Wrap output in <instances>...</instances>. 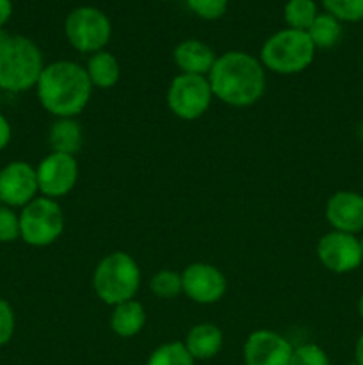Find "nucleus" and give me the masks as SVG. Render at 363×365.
Returning <instances> with one entry per match:
<instances>
[{
    "mask_svg": "<svg viewBox=\"0 0 363 365\" xmlns=\"http://www.w3.org/2000/svg\"><path fill=\"white\" fill-rule=\"evenodd\" d=\"M214 98L230 107H251L265 93V68L258 57L242 50H230L217 56L206 75Z\"/></svg>",
    "mask_w": 363,
    "mask_h": 365,
    "instance_id": "f257e3e1",
    "label": "nucleus"
},
{
    "mask_svg": "<svg viewBox=\"0 0 363 365\" xmlns=\"http://www.w3.org/2000/svg\"><path fill=\"white\" fill-rule=\"evenodd\" d=\"M93 89L85 66L75 61L45 64L36 84L39 103L53 118H77L88 107Z\"/></svg>",
    "mask_w": 363,
    "mask_h": 365,
    "instance_id": "f03ea898",
    "label": "nucleus"
},
{
    "mask_svg": "<svg viewBox=\"0 0 363 365\" xmlns=\"http://www.w3.org/2000/svg\"><path fill=\"white\" fill-rule=\"evenodd\" d=\"M45 68L43 53L32 39L9 36L0 45V89L23 93L36 88Z\"/></svg>",
    "mask_w": 363,
    "mask_h": 365,
    "instance_id": "7ed1b4c3",
    "label": "nucleus"
},
{
    "mask_svg": "<svg viewBox=\"0 0 363 365\" xmlns=\"http://www.w3.org/2000/svg\"><path fill=\"white\" fill-rule=\"evenodd\" d=\"M91 284L95 294L105 305H120L135 299L141 287V267L130 253L112 252L96 264Z\"/></svg>",
    "mask_w": 363,
    "mask_h": 365,
    "instance_id": "20e7f679",
    "label": "nucleus"
},
{
    "mask_svg": "<svg viewBox=\"0 0 363 365\" xmlns=\"http://www.w3.org/2000/svg\"><path fill=\"white\" fill-rule=\"evenodd\" d=\"M317 48L308 32L281 29L274 32L260 48V63L265 71L278 75H295L305 71L315 59Z\"/></svg>",
    "mask_w": 363,
    "mask_h": 365,
    "instance_id": "39448f33",
    "label": "nucleus"
},
{
    "mask_svg": "<svg viewBox=\"0 0 363 365\" xmlns=\"http://www.w3.org/2000/svg\"><path fill=\"white\" fill-rule=\"evenodd\" d=\"M20 239L32 248H46L64 234L63 207L57 200L39 195L20 209Z\"/></svg>",
    "mask_w": 363,
    "mask_h": 365,
    "instance_id": "423d86ee",
    "label": "nucleus"
},
{
    "mask_svg": "<svg viewBox=\"0 0 363 365\" xmlns=\"http://www.w3.org/2000/svg\"><path fill=\"white\" fill-rule=\"evenodd\" d=\"M64 34L77 52L91 56L105 50L112 38V24L103 11L93 6H80L66 16Z\"/></svg>",
    "mask_w": 363,
    "mask_h": 365,
    "instance_id": "0eeeda50",
    "label": "nucleus"
},
{
    "mask_svg": "<svg viewBox=\"0 0 363 365\" xmlns=\"http://www.w3.org/2000/svg\"><path fill=\"white\" fill-rule=\"evenodd\" d=\"M214 93L203 75L178 73L167 88L166 102L171 113L184 121L199 120L209 113Z\"/></svg>",
    "mask_w": 363,
    "mask_h": 365,
    "instance_id": "6e6552de",
    "label": "nucleus"
},
{
    "mask_svg": "<svg viewBox=\"0 0 363 365\" xmlns=\"http://www.w3.org/2000/svg\"><path fill=\"white\" fill-rule=\"evenodd\" d=\"M36 175H38L39 195L57 200L73 191L80 177V170L75 155L50 152L39 160L36 166Z\"/></svg>",
    "mask_w": 363,
    "mask_h": 365,
    "instance_id": "1a4fd4ad",
    "label": "nucleus"
},
{
    "mask_svg": "<svg viewBox=\"0 0 363 365\" xmlns=\"http://www.w3.org/2000/svg\"><path fill=\"white\" fill-rule=\"evenodd\" d=\"M315 253L324 269L335 274L352 273L363 264L359 239L345 232L331 230L324 234L317 242Z\"/></svg>",
    "mask_w": 363,
    "mask_h": 365,
    "instance_id": "9d476101",
    "label": "nucleus"
},
{
    "mask_svg": "<svg viewBox=\"0 0 363 365\" xmlns=\"http://www.w3.org/2000/svg\"><path fill=\"white\" fill-rule=\"evenodd\" d=\"M184 294L198 305H214L224 298L228 280L223 271L209 262H192L182 271Z\"/></svg>",
    "mask_w": 363,
    "mask_h": 365,
    "instance_id": "9b49d317",
    "label": "nucleus"
},
{
    "mask_svg": "<svg viewBox=\"0 0 363 365\" xmlns=\"http://www.w3.org/2000/svg\"><path fill=\"white\" fill-rule=\"evenodd\" d=\"M39 196L36 166L13 160L0 170V203L11 209H23Z\"/></svg>",
    "mask_w": 363,
    "mask_h": 365,
    "instance_id": "f8f14e48",
    "label": "nucleus"
},
{
    "mask_svg": "<svg viewBox=\"0 0 363 365\" xmlns=\"http://www.w3.org/2000/svg\"><path fill=\"white\" fill-rule=\"evenodd\" d=\"M294 346L273 330H255L248 335L242 348L244 365H290Z\"/></svg>",
    "mask_w": 363,
    "mask_h": 365,
    "instance_id": "ddd939ff",
    "label": "nucleus"
},
{
    "mask_svg": "<svg viewBox=\"0 0 363 365\" xmlns=\"http://www.w3.org/2000/svg\"><path fill=\"white\" fill-rule=\"evenodd\" d=\"M331 230L358 235L363 232V195L356 191H337L327 198L324 209Z\"/></svg>",
    "mask_w": 363,
    "mask_h": 365,
    "instance_id": "4468645a",
    "label": "nucleus"
},
{
    "mask_svg": "<svg viewBox=\"0 0 363 365\" xmlns=\"http://www.w3.org/2000/svg\"><path fill=\"white\" fill-rule=\"evenodd\" d=\"M216 59L217 53L214 52L212 46L206 45L201 39H185V41L178 43L173 50V61L180 73L206 77Z\"/></svg>",
    "mask_w": 363,
    "mask_h": 365,
    "instance_id": "2eb2a0df",
    "label": "nucleus"
},
{
    "mask_svg": "<svg viewBox=\"0 0 363 365\" xmlns=\"http://www.w3.org/2000/svg\"><path fill=\"white\" fill-rule=\"evenodd\" d=\"M184 346L196 362L216 359L224 346V334L217 324L198 323L187 331Z\"/></svg>",
    "mask_w": 363,
    "mask_h": 365,
    "instance_id": "dca6fc26",
    "label": "nucleus"
},
{
    "mask_svg": "<svg viewBox=\"0 0 363 365\" xmlns=\"http://www.w3.org/2000/svg\"><path fill=\"white\" fill-rule=\"evenodd\" d=\"M109 327L117 337L132 339L146 327V309L137 299H128L112 307L109 317Z\"/></svg>",
    "mask_w": 363,
    "mask_h": 365,
    "instance_id": "f3484780",
    "label": "nucleus"
},
{
    "mask_svg": "<svg viewBox=\"0 0 363 365\" xmlns=\"http://www.w3.org/2000/svg\"><path fill=\"white\" fill-rule=\"evenodd\" d=\"M48 143L52 152L77 155L84 145V134L77 118H57L50 127Z\"/></svg>",
    "mask_w": 363,
    "mask_h": 365,
    "instance_id": "a211bd4d",
    "label": "nucleus"
},
{
    "mask_svg": "<svg viewBox=\"0 0 363 365\" xmlns=\"http://www.w3.org/2000/svg\"><path fill=\"white\" fill-rule=\"evenodd\" d=\"M85 71L96 89H112L121 78V66L116 56L107 50L91 53L85 64Z\"/></svg>",
    "mask_w": 363,
    "mask_h": 365,
    "instance_id": "6ab92c4d",
    "label": "nucleus"
},
{
    "mask_svg": "<svg viewBox=\"0 0 363 365\" xmlns=\"http://www.w3.org/2000/svg\"><path fill=\"white\" fill-rule=\"evenodd\" d=\"M306 32L315 48H333L342 38V21L330 13H319Z\"/></svg>",
    "mask_w": 363,
    "mask_h": 365,
    "instance_id": "aec40b11",
    "label": "nucleus"
},
{
    "mask_svg": "<svg viewBox=\"0 0 363 365\" xmlns=\"http://www.w3.org/2000/svg\"><path fill=\"white\" fill-rule=\"evenodd\" d=\"M317 6L313 0H288L283 7V18L288 29L306 32L317 18Z\"/></svg>",
    "mask_w": 363,
    "mask_h": 365,
    "instance_id": "412c9836",
    "label": "nucleus"
},
{
    "mask_svg": "<svg viewBox=\"0 0 363 365\" xmlns=\"http://www.w3.org/2000/svg\"><path fill=\"white\" fill-rule=\"evenodd\" d=\"M146 365H196V360L189 355L184 342L171 341L157 346L149 353Z\"/></svg>",
    "mask_w": 363,
    "mask_h": 365,
    "instance_id": "4be33fe9",
    "label": "nucleus"
},
{
    "mask_svg": "<svg viewBox=\"0 0 363 365\" xmlns=\"http://www.w3.org/2000/svg\"><path fill=\"white\" fill-rule=\"evenodd\" d=\"M149 291L159 299H174L184 294L182 273L173 269H160L149 280Z\"/></svg>",
    "mask_w": 363,
    "mask_h": 365,
    "instance_id": "5701e85b",
    "label": "nucleus"
},
{
    "mask_svg": "<svg viewBox=\"0 0 363 365\" xmlns=\"http://www.w3.org/2000/svg\"><path fill=\"white\" fill-rule=\"evenodd\" d=\"M322 6L338 21L356 24L363 20V0H322Z\"/></svg>",
    "mask_w": 363,
    "mask_h": 365,
    "instance_id": "b1692460",
    "label": "nucleus"
},
{
    "mask_svg": "<svg viewBox=\"0 0 363 365\" xmlns=\"http://www.w3.org/2000/svg\"><path fill=\"white\" fill-rule=\"evenodd\" d=\"M290 365H331L327 353L319 344L306 342L295 346L292 351Z\"/></svg>",
    "mask_w": 363,
    "mask_h": 365,
    "instance_id": "393cba45",
    "label": "nucleus"
},
{
    "mask_svg": "<svg viewBox=\"0 0 363 365\" xmlns=\"http://www.w3.org/2000/svg\"><path fill=\"white\" fill-rule=\"evenodd\" d=\"M20 239V214L14 209L0 205V242L9 245Z\"/></svg>",
    "mask_w": 363,
    "mask_h": 365,
    "instance_id": "a878e982",
    "label": "nucleus"
},
{
    "mask_svg": "<svg viewBox=\"0 0 363 365\" xmlns=\"http://www.w3.org/2000/svg\"><path fill=\"white\" fill-rule=\"evenodd\" d=\"M189 9L203 20H219L228 9V0H185Z\"/></svg>",
    "mask_w": 363,
    "mask_h": 365,
    "instance_id": "bb28decb",
    "label": "nucleus"
},
{
    "mask_svg": "<svg viewBox=\"0 0 363 365\" xmlns=\"http://www.w3.org/2000/svg\"><path fill=\"white\" fill-rule=\"evenodd\" d=\"M16 330V316L9 302L0 298V348L7 346L14 337Z\"/></svg>",
    "mask_w": 363,
    "mask_h": 365,
    "instance_id": "cd10ccee",
    "label": "nucleus"
},
{
    "mask_svg": "<svg viewBox=\"0 0 363 365\" xmlns=\"http://www.w3.org/2000/svg\"><path fill=\"white\" fill-rule=\"evenodd\" d=\"M11 138H13V128H11L9 120L0 113V152L9 146Z\"/></svg>",
    "mask_w": 363,
    "mask_h": 365,
    "instance_id": "c85d7f7f",
    "label": "nucleus"
},
{
    "mask_svg": "<svg viewBox=\"0 0 363 365\" xmlns=\"http://www.w3.org/2000/svg\"><path fill=\"white\" fill-rule=\"evenodd\" d=\"M11 14H13V4H11V0H0V29L9 21Z\"/></svg>",
    "mask_w": 363,
    "mask_h": 365,
    "instance_id": "c756f323",
    "label": "nucleus"
},
{
    "mask_svg": "<svg viewBox=\"0 0 363 365\" xmlns=\"http://www.w3.org/2000/svg\"><path fill=\"white\" fill-rule=\"evenodd\" d=\"M354 362L358 365H363V331L359 334L358 341L354 346Z\"/></svg>",
    "mask_w": 363,
    "mask_h": 365,
    "instance_id": "7c9ffc66",
    "label": "nucleus"
},
{
    "mask_svg": "<svg viewBox=\"0 0 363 365\" xmlns=\"http://www.w3.org/2000/svg\"><path fill=\"white\" fill-rule=\"evenodd\" d=\"M356 310H358V316H359V319L363 321V294L359 296V298H358V305H356Z\"/></svg>",
    "mask_w": 363,
    "mask_h": 365,
    "instance_id": "2f4dec72",
    "label": "nucleus"
},
{
    "mask_svg": "<svg viewBox=\"0 0 363 365\" xmlns=\"http://www.w3.org/2000/svg\"><path fill=\"white\" fill-rule=\"evenodd\" d=\"M358 135H359V139H362V141H363V121H362V123H359V127H358Z\"/></svg>",
    "mask_w": 363,
    "mask_h": 365,
    "instance_id": "473e14b6",
    "label": "nucleus"
},
{
    "mask_svg": "<svg viewBox=\"0 0 363 365\" xmlns=\"http://www.w3.org/2000/svg\"><path fill=\"white\" fill-rule=\"evenodd\" d=\"M359 246H362V253H363V235L359 237Z\"/></svg>",
    "mask_w": 363,
    "mask_h": 365,
    "instance_id": "72a5a7b5",
    "label": "nucleus"
},
{
    "mask_svg": "<svg viewBox=\"0 0 363 365\" xmlns=\"http://www.w3.org/2000/svg\"><path fill=\"white\" fill-rule=\"evenodd\" d=\"M345 365H358L356 362H351V364H345Z\"/></svg>",
    "mask_w": 363,
    "mask_h": 365,
    "instance_id": "f704fd0d",
    "label": "nucleus"
}]
</instances>
